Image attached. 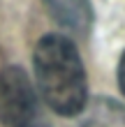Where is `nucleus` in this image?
I'll return each mask as SVG.
<instances>
[{
	"label": "nucleus",
	"instance_id": "f257e3e1",
	"mask_svg": "<svg viewBox=\"0 0 125 127\" xmlns=\"http://www.w3.org/2000/svg\"><path fill=\"white\" fill-rule=\"evenodd\" d=\"M33 67L42 99L58 116H79L88 104V81L74 42L65 35H44L35 44Z\"/></svg>",
	"mask_w": 125,
	"mask_h": 127
},
{
	"label": "nucleus",
	"instance_id": "f03ea898",
	"mask_svg": "<svg viewBox=\"0 0 125 127\" xmlns=\"http://www.w3.org/2000/svg\"><path fill=\"white\" fill-rule=\"evenodd\" d=\"M0 123L5 127H40L37 93L19 65L0 69Z\"/></svg>",
	"mask_w": 125,
	"mask_h": 127
},
{
	"label": "nucleus",
	"instance_id": "7ed1b4c3",
	"mask_svg": "<svg viewBox=\"0 0 125 127\" xmlns=\"http://www.w3.org/2000/svg\"><path fill=\"white\" fill-rule=\"evenodd\" d=\"M44 5L60 28L74 35H88L93 26L90 0H44Z\"/></svg>",
	"mask_w": 125,
	"mask_h": 127
},
{
	"label": "nucleus",
	"instance_id": "20e7f679",
	"mask_svg": "<svg viewBox=\"0 0 125 127\" xmlns=\"http://www.w3.org/2000/svg\"><path fill=\"white\" fill-rule=\"evenodd\" d=\"M83 113L86 116L81 127H125V109L109 97L86 104Z\"/></svg>",
	"mask_w": 125,
	"mask_h": 127
},
{
	"label": "nucleus",
	"instance_id": "39448f33",
	"mask_svg": "<svg viewBox=\"0 0 125 127\" xmlns=\"http://www.w3.org/2000/svg\"><path fill=\"white\" fill-rule=\"evenodd\" d=\"M118 86L125 95V53L121 56V63H118Z\"/></svg>",
	"mask_w": 125,
	"mask_h": 127
}]
</instances>
